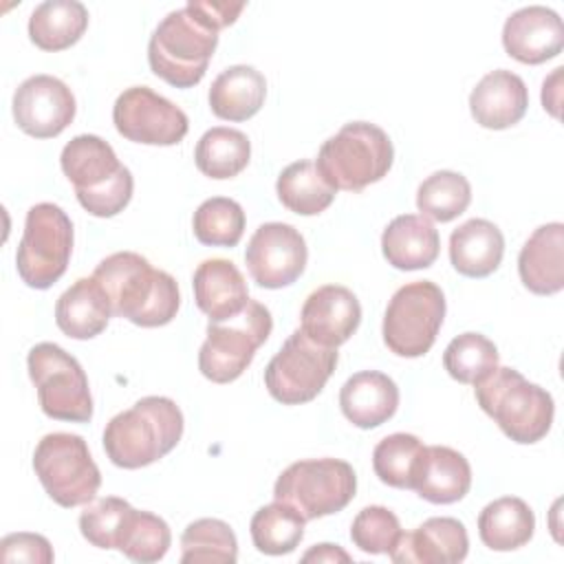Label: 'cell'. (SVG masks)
<instances>
[{
	"mask_svg": "<svg viewBox=\"0 0 564 564\" xmlns=\"http://www.w3.org/2000/svg\"><path fill=\"white\" fill-rule=\"evenodd\" d=\"M93 278L106 291L112 315L143 328L170 324L181 306L176 280L154 269L134 251H117L104 258Z\"/></svg>",
	"mask_w": 564,
	"mask_h": 564,
	"instance_id": "6da1fadb",
	"label": "cell"
},
{
	"mask_svg": "<svg viewBox=\"0 0 564 564\" xmlns=\"http://www.w3.org/2000/svg\"><path fill=\"white\" fill-rule=\"evenodd\" d=\"M183 436V412L167 397H143L112 416L104 430V449L112 465L139 469L170 454Z\"/></svg>",
	"mask_w": 564,
	"mask_h": 564,
	"instance_id": "7a4b0ae2",
	"label": "cell"
},
{
	"mask_svg": "<svg viewBox=\"0 0 564 564\" xmlns=\"http://www.w3.org/2000/svg\"><path fill=\"white\" fill-rule=\"evenodd\" d=\"M218 46V29L194 0L170 11L148 42L150 70L174 88L196 86Z\"/></svg>",
	"mask_w": 564,
	"mask_h": 564,
	"instance_id": "3957f363",
	"label": "cell"
},
{
	"mask_svg": "<svg viewBox=\"0 0 564 564\" xmlns=\"http://www.w3.org/2000/svg\"><path fill=\"white\" fill-rule=\"evenodd\" d=\"M59 165L73 183L79 205L90 216L110 218L128 207L134 189L132 174L101 137H73L59 154Z\"/></svg>",
	"mask_w": 564,
	"mask_h": 564,
	"instance_id": "277c9868",
	"label": "cell"
},
{
	"mask_svg": "<svg viewBox=\"0 0 564 564\" xmlns=\"http://www.w3.org/2000/svg\"><path fill=\"white\" fill-rule=\"evenodd\" d=\"M474 394L482 412L520 445L538 443L551 430L555 414L553 397L513 368L498 366L474 386Z\"/></svg>",
	"mask_w": 564,
	"mask_h": 564,
	"instance_id": "5b68a950",
	"label": "cell"
},
{
	"mask_svg": "<svg viewBox=\"0 0 564 564\" xmlns=\"http://www.w3.org/2000/svg\"><path fill=\"white\" fill-rule=\"evenodd\" d=\"M392 161L394 148L386 130L368 121H350L322 143L315 165L330 187L361 192L381 181Z\"/></svg>",
	"mask_w": 564,
	"mask_h": 564,
	"instance_id": "8992f818",
	"label": "cell"
},
{
	"mask_svg": "<svg viewBox=\"0 0 564 564\" xmlns=\"http://www.w3.org/2000/svg\"><path fill=\"white\" fill-rule=\"evenodd\" d=\"M273 319L267 306L251 300L225 322L207 324V339L198 350V370L214 383L236 381L253 361L256 350L269 339Z\"/></svg>",
	"mask_w": 564,
	"mask_h": 564,
	"instance_id": "52a82bcc",
	"label": "cell"
},
{
	"mask_svg": "<svg viewBox=\"0 0 564 564\" xmlns=\"http://www.w3.org/2000/svg\"><path fill=\"white\" fill-rule=\"evenodd\" d=\"M33 469L44 491L59 507L88 505L101 485V474L79 434L53 432L33 452Z\"/></svg>",
	"mask_w": 564,
	"mask_h": 564,
	"instance_id": "ba28073f",
	"label": "cell"
},
{
	"mask_svg": "<svg viewBox=\"0 0 564 564\" xmlns=\"http://www.w3.org/2000/svg\"><path fill=\"white\" fill-rule=\"evenodd\" d=\"M357 476L339 458H313L289 465L273 485V498L291 505L304 520L341 511L355 498Z\"/></svg>",
	"mask_w": 564,
	"mask_h": 564,
	"instance_id": "9c48e42d",
	"label": "cell"
},
{
	"mask_svg": "<svg viewBox=\"0 0 564 564\" xmlns=\"http://www.w3.org/2000/svg\"><path fill=\"white\" fill-rule=\"evenodd\" d=\"M73 253V223L55 203H37L26 212L24 234L18 245L15 267L31 289L53 286L68 267Z\"/></svg>",
	"mask_w": 564,
	"mask_h": 564,
	"instance_id": "30bf717a",
	"label": "cell"
},
{
	"mask_svg": "<svg viewBox=\"0 0 564 564\" xmlns=\"http://www.w3.org/2000/svg\"><path fill=\"white\" fill-rule=\"evenodd\" d=\"M26 368L46 416L70 423H88L93 419V397L86 372L62 346L51 341L35 344L29 350Z\"/></svg>",
	"mask_w": 564,
	"mask_h": 564,
	"instance_id": "8fae6325",
	"label": "cell"
},
{
	"mask_svg": "<svg viewBox=\"0 0 564 564\" xmlns=\"http://www.w3.org/2000/svg\"><path fill=\"white\" fill-rule=\"evenodd\" d=\"M445 317V295L432 280L403 284L388 302L383 341L399 357H423L436 341Z\"/></svg>",
	"mask_w": 564,
	"mask_h": 564,
	"instance_id": "7c38bea8",
	"label": "cell"
},
{
	"mask_svg": "<svg viewBox=\"0 0 564 564\" xmlns=\"http://www.w3.org/2000/svg\"><path fill=\"white\" fill-rule=\"evenodd\" d=\"M337 348L315 344L302 328L293 330L264 370L269 394L282 405L313 401L337 366Z\"/></svg>",
	"mask_w": 564,
	"mask_h": 564,
	"instance_id": "4fadbf2b",
	"label": "cell"
},
{
	"mask_svg": "<svg viewBox=\"0 0 564 564\" xmlns=\"http://www.w3.org/2000/svg\"><path fill=\"white\" fill-rule=\"evenodd\" d=\"M112 121L123 139L143 145H176L189 130L187 115L148 86L126 88L112 106Z\"/></svg>",
	"mask_w": 564,
	"mask_h": 564,
	"instance_id": "5bb4252c",
	"label": "cell"
},
{
	"mask_svg": "<svg viewBox=\"0 0 564 564\" xmlns=\"http://www.w3.org/2000/svg\"><path fill=\"white\" fill-rule=\"evenodd\" d=\"M308 249L304 236L286 223H264L249 238L245 262L253 282L262 289L293 284L306 269Z\"/></svg>",
	"mask_w": 564,
	"mask_h": 564,
	"instance_id": "9a60e30c",
	"label": "cell"
},
{
	"mask_svg": "<svg viewBox=\"0 0 564 564\" xmlns=\"http://www.w3.org/2000/svg\"><path fill=\"white\" fill-rule=\"evenodd\" d=\"M70 88L53 75H31L13 93V119L22 132L35 139L62 134L75 119Z\"/></svg>",
	"mask_w": 564,
	"mask_h": 564,
	"instance_id": "2e32d148",
	"label": "cell"
},
{
	"mask_svg": "<svg viewBox=\"0 0 564 564\" xmlns=\"http://www.w3.org/2000/svg\"><path fill=\"white\" fill-rule=\"evenodd\" d=\"M361 322L357 295L341 284L315 289L300 313V328L319 346L337 348L346 344Z\"/></svg>",
	"mask_w": 564,
	"mask_h": 564,
	"instance_id": "e0dca14e",
	"label": "cell"
},
{
	"mask_svg": "<svg viewBox=\"0 0 564 564\" xmlns=\"http://www.w3.org/2000/svg\"><path fill=\"white\" fill-rule=\"evenodd\" d=\"M502 46L509 57L522 64H542L562 53V18L542 4L513 11L502 26Z\"/></svg>",
	"mask_w": 564,
	"mask_h": 564,
	"instance_id": "ac0fdd59",
	"label": "cell"
},
{
	"mask_svg": "<svg viewBox=\"0 0 564 564\" xmlns=\"http://www.w3.org/2000/svg\"><path fill=\"white\" fill-rule=\"evenodd\" d=\"M469 538L465 524L456 518H427L414 531L399 535L390 549L397 564H456L467 557Z\"/></svg>",
	"mask_w": 564,
	"mask_h": 564,
	"instance_id": "d6986e66",
	"label": "cell"
},
{
	"mask_svg": "<svg viewBox=\"0 0 564 564\" xmlns=\"http://www.w3.org/2000/svg\"><path fill=\"white\" fill-rule=\"evenodd\" d=\"M529 108V90L520 75L498 68L487 73L469 95V110L478 126L507 130L516 126Z\"/></svg>",
	"mask_w": 564,
	"mask_h": 564,
	"instance_id": "ffe728a7",
	"label": "cell"
},
{
	"mask_svg": "<svg viewBox=\"0 0 564 564\" xmlns=\"http://www.w3.org/2000/svg\"><path fill=\"white\" fill-rule=\"evenodd\" d=\"M518 273L535 295H553L564 289V225L538 227L520 249Z\"/></svg>",
	"mask_w": 564,
	"mask_h": 564,
	"instance_id": "44dd1931",
	"label": "cell"
},
{
	"mask_svg": "<svg viewBox=\"0 0 564 564\" xmlns=\"http://www.w3.org/2000/svg\"><path fill=\"white\" fill-rule=\"evenodd\" d=\"M194 300L209 322L236 317L249 302V291L242 273L231 260L209 258L194 271Z\"/></svg>",
	"mask_w": 564,
	"mask_h": 564,
	"instance_id": "7402d4cb",
	"label": "cell"
},
{
	"mask_svg": "<svg viewBox=\"0 0 564 564\" xmlns=\"http://www.w3.org/2000/svg\"><path fill=\"white\" fill-rule=\"evenodd\" d=\"M339 408L352 425L372 430L394 416L399 408V388L379 370H361L341 386Z\"/></svg>",
	"mask_w": 564,
	"mask_h": 564,
	"instance_id": "603a6c76",
	"label": "cell"
},
{
	"mask_svg": "<svg viewBox=\"0 0 564 564\" xmlns=\"http://www.w3.org/2000/svg\"><path fill=\"white\" fill-rule=\"evenodd\" d=\"M381 251L388 264L401 271L427 269L441 251L438 229L421 214H401L381 234Z\"/></svg>",
	"mask_w": 564,
	"mask_h": 564,
	"instance_id": "cb8c5ba5",
	"label": "cell"
},
{
	"mask_svg": "<svg viewBox=\"0 0 564 564\" xmlns=\"http://www.w3.org/2000/svg\"><path fill=\"white\" fill-rule=\"evenodd\" d=\"M110 315V300L93 275L75 280L55 304V324L70 339L97 337L106 330Z\"/></svg>",
	"mask_w": 564,
	"mask_h": 564,
	"instance_id": "d4e9b609",
	"label": "cell"
},
{
	"mask_svg": "<svg viewBox=\"0 0 564 564\" xmlns=\"http://www.w3.org/2000/svg\"><path fill=\"white\" fill-rule=\"evenodd\" d=\"M471 487L469 460L445 445L425 447L421 469L414 482L419 498L432 505H452L467 496Z\"/></svg>",
	"mask_w": 564,
	"mask_h": 564,
	"instance_id": "484cf974",
	"label": "cell"
},
{
	"mask_svg": "<svg viewBox=\"0 0 564 564\" xmlns=\"http://www.w3.org/2000/svg\"><path fill=\"white\" fill-rule=\"evenodd\" d=\"M502 253L505 236L485 218H471L449 236V262L465 278L491 275L500 267Z\"/></svg>",
	"mask_w": 564,
	"mask_h": 564,
	"instance_id": "4316f807",
	"label": "cell"
},
{
	"mask_svg": "<svg viewBox=\"0 0 564 564\" xmlns=\"http://www.w3.org/2000/svg\"><path fill=\"white\" fill-rule=\"evenodd\" d=\"M267 79L247 64L225 68L209 88V108L218 119L247 121L264 104Z\"/></svg>",
	"mask_w": 564,
	"mask_h": 564,
	"instance_id": "83f0119b",
	"label": "cell"
},
{
	"mask_svg": "<svg viewBox=\"0 0 564 564\" xmlns=\"http://www.w3.org/2000/svg\"><path fill=\"white\" fill-rule=\"evenodd\" d=\"M535 531L531 507L516 496L489 502L478 516V535L491 551H516L524 546Z\"/></svg>",
	"mask_w": 564,
	"mask_h": 564,
	"instance_id": "f1b7e54d",
	"label": "cell"
},
{
	"mask_svg": "<svg viewBox=\"0 0 564 564\" xmlns=\"http://www.w3.org/2000/svg\"><path fill=\"white\" fill-rule=\"evenodd\" d=\"M88 26V11L77 0H46L29 18V37L42 51H64L79 42Z\"/></svg>",
	"mask_w": 564,
	"mask_h": 564,
	"instance_id": "f546056e",
	"label": "cell"
},
{
	"mask_svg": "<svg viewBox=\"0 0 564 564\" xmlns=\"http://www.w3.org/2000/svg\"><path fill=\"white\" fill-rule=\"evenodd\" d=\"M280 203L300 216L322 214L335 198L337 189L326 183L317 165L308 159L286 165L275 183Z\"/></svg>",
	"mask_w": 564,
	"mask_h": 564,
	"instance_id": "4dcf8cb0",
	"label": "cell"
},
{
	"mask_svg": "<svg viewBox=\"0 0 564 564\" xmlns=\"http://www.w3.org/2000/svg\"><path fill=\"white\" fill-rule=\"evenodd\" d=\"M251 159V143L245 132L236 128H209L196 143V167L216 181L238 176Z\"/></svg>",
	"mask_w": 564,
	"mask_h": 564,
	"instance_id": "1f68e13d",
	"label": "cell"
},
{
	"mask_svg": "<svg viewBox=\"0 0 564 564\" xmlns=\"http://www.w3.org/2000/svg\"><path fill=\"white\" fill-rule=\"evenodd\" d=\"M304 516L286 502H271L260 507L251 518L253 546L264 555H286L304 538Z\"/></svg>",
	"mask_w": 564,
	"mask_h": 564,
	"instance_id": "d6a6232c",
	"label": "cell"
},
{
	"mask_svg": "<svg viewBox=\"0 0 564 564\" xmlns=\"http://www.w3.org/2000/svg\"><path fill=\"white\" fill-rule=\"evenodd\" d=\"M425 445L405 432L381 438L372 452V469L383 485L394 489H414Z\"/></svg>",
	"mask_w": 564,
	"mask_h": 564,
	"instance_id": "836d02e7",
	"label": "cell"
},
{
	"mask_svg": "<svg viewBox=\"0 0 564 564\" xmlns=\"http://www.w3.org/2000/svg\"><path fill=\"white\" fill-rule=\"evenodd\" d=\"M471 203L469 181L452 170H438L430 174L416 189V207L421 216L436 223H449L458 218Z\"/></svg>",
	"mask_w": 564,
	"mask_h": 564,
	"instance_id": "e575fe53",
	"label": "cell"
},
{
	"mask_svg": "<svg viewBox=\"0 0 564 564\" xmlns=\"http://www.w3.org/2000/svg\"><path fill=\"white\" fill-rule=\"evenodd\" d=\"M238 560V540L231 527L218 518H200L185 527L181 535V562H220Z\"/></svg>",
	"mask_w": 564,
	"mask_h": 564,
	"instance_id": "d590c367",
	"label": "cell"
},
{
	"mask_svg": "<svg viewBox=\"0 0 564 564\" xmlns=\"http://www.w3.org/2000/svg\"><path fill=\"white\" fill-rule=\"evenodd\" d=\"M443 366L452 379L476 386L498 368V348L480 333H463L447 344Z\"/></svg>",
	"mask_w": 564,
	"mask_h": 564,
	"instance_id": "8d00e7d4",
	"label": "cell"
},
{
	"mask_svg": "<svg viewBox=\"0 0 564 564\" xmlns=\"http://www.w3.org/2000/svg\"><path fill=\"white\" fill-rule=\"evenodd\" d=\"M192 229L200 245L236 247L245 234V212L236 200L214 196L198 205Z\"/></svg>",
	"mask_w": 564,
	"mask_h": 564,
	"instance_id": "74e56055",
	"label": "cell"
},
{
	"mask_svg": "<svg viewBox=\"0 0 564 564\" xmlns=\"http://www.w3.org/2000/svg\"><path fill=\"white\" fill-rule=\"evenodd\" d=\"M170 544L172 533L167 522L150 511H139L132 507L123 524L117 551H121L132 562L150 564L165 557Z\"/></svg>",
	"mask_w": 564,
	"mask_h": 564,
	"instance_id": "f35d334b",
	"label": "cell"
},
{
	"mask_svg": "<svg viewBox=\"0 0 564 564\" xmlns=\"http://www.w3.org/2000/svg\"><path fill=\"white\" fill-rule=\"evenodd\" d=\"M132 511V505L117 496L99 498L88 505L79 516V531L88 544L97 549H117L123 524Z\"/></svg>",
	"mask_w": 564,
	"mask_h": 564,
	"instance_id": "ab89813d",
	"label": "cell"
},
{
	"mask_svg": "<svg viewBox=\"0 0 564 564\" xmlns=\"http://www.w3.org/2000/svg\"><path fill=\"white\" fill-rule=\"evenodd\" d=\"M399 535H401L399 518L388 507H381V505L364 507L350 524L352 544L359 551L370 555L390 553Z\"/></svg>",
	"mask_w": 564,
	"mask_h": 564,
	"instance_id": "60d3db41",
	"label": "cell"
},
{
	"mask_svg": "<svg viewBox=\"0 0 564 564\" xmlns=\"http://www.w3.org/2000/svg\"><path fill=\"white\" fill-rule=\"evenodd\" d=\"M2 562L51 564L55 560L51 542L40 533H9L0 542Z\"/></svg>",
	"mask_w": 564,
	"mask_h": 564,
	"instance_id": "b9f144b4",
	"label": "cell"
},
{
	"mask_svg": "<svg viewBox=\"0 0 564 564\" xmlns=\"http://www.w3.org/2000/svg\"><path fill=\"white\" fill-rule=\"evenodd\" d=\"M562 66L551 73V77L544 79L542 84V106L549 110L553 117H560V77H562Z\"/></svg>",
	"mask_w": 564,
	"mask_h": 564,
	"instance_id": "7bdbcfd3",
	"label": "cell"
},
{
	"mask_svg": "<svg viewBox=\"0 0 564 564\" xmlns=\"http://www.w3.org/2000/svg\"><path fill=\"white\" fill-rule=\"evenodd\" d=\"M302 562H350V555L337 544H315L302 555Z\"/></svg>",
	"mask_w": 564,
	"mask_h": 564,
	"instance_id": "ee69618b",
	"label": "cell"
}]
</instances>
